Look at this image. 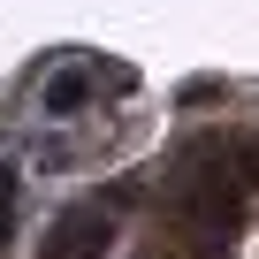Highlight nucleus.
<instances>
[{
	"label": "nucleus",
	"mask_w": 259,
	"mask_h": 259,
	"mask_svg": "<svg viewBox=\"0 0 259 259\" xmlns=\"http://www.w3.org/2000/svg\"><path fill=\"white\" fill-rule=\"evenodd\" d=\"M99 251H107V213H99V206L61 213L54 236H46V259H99Z\"/></svg>",
	"instance_id": "1"
},
{
	"label": "nucleus",
	"mask_w": 259,
	"mask_h": 259,
	"mask_svg": "<svg viewBox=\"0 0 259 259\" xmlns=\"http://www.w3.org/2000/svg\"><path fill=\"white\" fill-rule=\"evenodd\" d=\"M84 99H92V76H84V69H69V76L46 84V114H76Z\"/></svg>",
	"instance_id": "2"
},
{
	"label": "nucleus",
	"mask_w": 259,
	"mask_h": 259,
	"mask_svg": "<svg viewBox=\"0 0 259 259\" xmlns=\"http://www.w3.org/2000/svg\"><path fill=\"white\" fill-rule=\"evenodd\" d=\"M8 221H16V168L0 160V244H8Z\"/></svg>",
	"instance_id": "3"
}]
</instances>
